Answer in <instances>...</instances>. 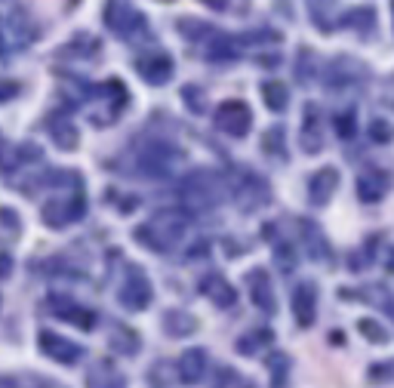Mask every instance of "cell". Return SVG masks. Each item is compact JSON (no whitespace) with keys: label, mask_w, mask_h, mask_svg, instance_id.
<instances>
[{"label":"cell","mask_w":394,"mask_h":388,"mask_svg":"<svg viewBox=\"0 0 394 388\" xmlns=\"http://www.w3.org/2000/svg\"><path fill=\"white\" fill-rule=\"evenodd\" d=\"M185 235H188V216L182 209H160L151 222H145L136 231V240L148 244L154 253H167L176 244H182Z\"/></svg>","instance_id":"cell-1"},{"label":"cell","mask_w":394,"mask_h":388,"mask_svg":"<svg viewBox=\"0 0 394 388\" xmlns=\"http://www.w3.org/2000/svg\"><path fill=\"white\" fill-rule=\"evenodd\" d=\"M213 123L222 130V133L244 139L246 133H250V127H253V111H250V105L246 102H241V99H228V102H222L219 108H216Z\"/></svg>","instance_id":"cell-2"},{"label":"cell","mask_w":394,"mask_h":388,"mask_svg":"<svg viewBox=\"0 0 394 388\" xmlns=\"http://www.w3.org/2000/svg\"><path fill=\"white\" fill-rule=\"evenodd\" d=\"M139 164H142V169L148 173V179H164V176H169L182 164V154H179V148H173V145L154 142L139 154Z\"/></svg>","instance_id":"cell-3"},{"label":"cell","mask_w":394,"mask_h":388,"mask_svg":"<svg viewBox=\"0 0 394 388\" xmlns=\"http://www.w3.org/2000/svg\"><path fill=\"white\" fill-rule=\"evenodd\" d=\"M118 299H120L123 308H129V312H145V308L151 305L154 290H151V281L145 277L142 268H133V271H129V277L123 281Z\"/></svg>","instance_id":"cell-4"},{"label":"cell","mask_w":394,"mask_h":388,"mask_svg":"<svg viewBox=\"0 0 394 388\" xmlns=\"http://www.w3.org/2000/svg\"><path fill=\"white\" fill-rule=\"evenodd\" d=\"M182 198L188 200L191 207H213L216 200L222 198V185L213 173H195L188 176L182 185Z\"/></svg>","instance_id":"cell-5"},{"label":"cell","mask_w":394,"mask_h":388,"mask_svg":"<svg viewBox=\"0 0 394 388\" xmlns=\"http://www.w3.org/2000/svg\"><path fill=\"white\" fill-rule=\"evenodd\" d=\"M83 209H87L83 207V198H56V200H46L41 216L50 228H65L74 219H80Z\"/></svg>","instance_id":"cell-6"},{"label":"cell","mask_w":394,"mask_h":388,"mask_svg":"<svg viewBox=\"0 0 394 388\" xmlns=\"http://www.w3.org/2000/svg\"><path fill=\"white\" fill-rule=\"evenodd\" d=\"M105 22H108V28H114L120 37H133L136 25H145V19L133 10V4H129V0H108Z\"/></svg>","instance_id":"cell-7"},{"label":"cell","mask_w":394,"mask_h":388,"mask_svg":"<svg viewBox=\"0 0 394 388\" xmlns=\"http://www.w3.org/2000/svg\"><path fill=\"white\" fill-rule=\"evenodd\" d=\"M136 71L142 74L148 83L160 87V83H167L169 77H173V59H169L164 50L142 53V56H136Z\"/></svg>","instance_id":"cell-8"},{"label":"cell","mask_w":394,"mask_h":388,"mask_svg":"<svg viewBox=\"0 0 394 388\" xmlns=\"http://www.w3.org/2000/svg\"><path fill=\"white\" fill-rule=\"evenodd\" d=\"M41 352L46 354V358H52L56 363H65V367H71V363H77L83 358L80 345H74L71 339L56 336V333H50V330L41 333Z\"/></svg>","instance_id":"cell-9"},{"label":"cell","mask_w":394,"mask_h":388,"mask_svg":"<svg viewBox=\"0 0 394 388\" xmlns=\"http://www.w3.org/2000/svg\"><path fill=\"white\" fill-rule=\"evenodd\" d=\"M246 286H250V296H253V302H256L259 312H265V314H277L274 286H272V277H268V271L253 268L250 275H246Z\"/></svg>","instance_id":"cell-10"},{"label":"cell","mask_w":394,"mask_h":388,"mask_svg":"<svg viewBox=\"0 0 394 388\" xmlns=\"http://www.w3.org/2000/svg\"><path fill=\"white\" fill-rule=\"evenodd\" d=\"M354 191H358V198L364 200V204H379L385 198V191H388V176L376 167H367L364 173H358Z\"/></svg>","instance_id":"cell-11"},{"label":"cell","mask_w":394,"mask_h":388,"mask_svg":"<svg viewBox=\"0 0 394 388\" xmlns=\"http://www.w3.org/2000/svg\"><path fill=\"white\" fill-rule=\"evenodd\" d=\"M336 188H339V169L336 167H321L318 173H311V179H308V198L318 207L327 204Z\"/></svg>","instance_id":"cell-12"},{"label":"cell","mask_w":394,"mask_h":388,"mask_svg":"<svg viewBox=\"0 0 394 388\" xmlns=\"http://www.w3.org/2000/svg\"><path fill=\"white\" fill-rule=\"evenodd\" d=\"M210 370V358H206L204 348H185V354L179 358V376L185 385H197L200 379Z\"/></svg>","instance_id":"cell-13"},{"label":"cell","mask_w":394,"mask_h":388,"mask_svg":"<svg viewBox=\"0 0 394 388\" xmlns=\"http://www.w3.org/2000/svg\"><path fill=\"white\" fill-rule=\"evenodd\" d=\"M318 293H314L311 284H302L296 286V293H293V317H296L299 327H311L314 324V314H318Z\"/></svg>","instance_id":"cell-14"},{"label":"cell","mask_w":394,"mask_h":388,"mask_svg":"<svg viewBox=\"0 0 394 388\" xmlns=\"http://www.w3.org/2000/svg\"><path fill=\"white\" fill-rule=\"evenodd\" d=\"M302 148L308 154H318L323 148V127H321V108L308 105L305 108V127H302Z\"/></svg>","instance_id":"cell-15"},{"label":"cell","mask_w":394,"mask_h":388,"mask_svg":"<svg viewBox=\"0 0 394 388\" xmlns=\"http://www.w3.org/2000/svg\"><path fill=\"white\" fill-rule=\"evenodd\" d=\"M367 74V68L360 65V62H354L349 56L336 59L333 65H330V87H342V83H360Z\"/></svg>","instance_id":"cell-16"},{"label":"cell","mask_w":394,"mask_h":388,"mask_svg":"<svg viewBox=\"0 0 394 388\" xmlns=\"http://www.w3.org/2000/svg\"><path fill=\"white\" fill-rule=\"evenodd\" d=\"M200 290L210 296L219 308H228V305H234V299H237V293H234V286H231L222 275H206L204 281H200Z\"/></svg>","instance_id":"cell-17"},{"label":"cell","mask_w":394,"mask_h":388,"mask_svg":"<svg viewBox=\"0 0 394 388\" xmlns=\"http://www.w3.org/2000/svg\"><path fill=\"white\" fill-rule=\"evenodd\" d=\"M52 312H56L62 321H68V324H74V327H80V330H92L96 327V314L90 312V308H80V305H74V302H52Z\"/></svg>","instance_id":"cell-18"},{"label":"cell","mask_w":394,"mask_h":388,"mask_svg":"<svg viewBox=\"0 0 394 388\" xmlns=\"http://www.w3.org/2000/svg\"><path fill=\"white\" fill-rule=\"evenodd\" d=\"M87 388H127V382L108 361H99L87 373Z\"/></svg>","instance_id":"cell-19"},{"label":"cell","mask_w":394,"mask_h":388,"mask_svg":"<svg viewBox=\"0 0 394 388\" xmlns=\"http://www.w3.org/2000/svg\"><path fill=\"white\" fill-rule=\"evenodd\" d=\"M197 330V321L191 314L179 312V308H173V312L164 314V333L173 339H182V336H191V333Z\"/></svg>","instance_id":"cell-20"},{"label":"cell","mask_w":394,"mask_h":388,"mask_svg":"<svg viewBox=\"0 0 394 388\" xmlns=\"http://www.w3.org/2000/svg\"><path fill=\"white\" fill-rule=\"evenodd\" d=\"M50 133H52V142H56L62 151H74L77 142H80V133H77V127H74V123H68V120H56V123L50 127Z\"/></svg>","instance_id":"cell-21"},{"label":"cell","mask_w":394,"mask_h":388,"mask_svg":"<svg viewBox=\"0 0 394 388\" xmlns=\"http://www.w3.org/2000/svg\"><path fill=\"white\" fill-rule=\"evenodd\" d=\"M262 99H265V105L272 111H283L290 102V90L283 87V81H265L262 83Z\"/></svg>","instance_id":"cell-22"},{"label":"cell","mask_w":394,"mask_h":388,"mask_svg":"<svg viewBox=\"0 0 394 388\" xmlns=\"http://www.w3.org/2000/svg\"><path fill=\"white\" fill-rule=\"evenodd\" d=\"M111 345L120 348L123 354H136L139 352V336L129 327H123V324H114L111 330Z\"/></svg>","instance_id":"cell-23"},{"label":"cell","mask_w":394,"mask_h":388,"mask_svg":"<svg viewBox=\"0 0 394 388\" xmlns=\"http://www.w3.org/2000/svg\"><path fill=\"white\" fill-rule=\"evenodd\" d=\"M358 333H360L364 339H370V342H376V345L388 342V330H385L382 324L370 321V317H364V321H358Z\"/></svg>","instance_id":"cell-24"},{"label":"cell","mask_w":394,"mask_h":388,"mask_svg":"<svg viewBox=\"0 0 394 388\" xmlns=\"http://www.w3.org/2000/svg\"><path fill=\"white\" fill-rule=\"evenodd\" d=\"M283 145H287V136H283V127H272L265 136H262V148L268 154H283Z\"/></svg>","instance_id":"cell-25"},{"label":"cell","mask_w":394,"mask_h":388,"mask_svg":"<svg viewBox=\"0 0 394 388\" xmlns=\"http://www.w3.org/2000/svg\"><path fill=\"white\" fill-rule=\"evenodd\" d=\"M287 358H283L281 352H274L272 358H268V370H272V385L274 388H281L283 385V379H287Z\"/></svg>","instance_id":"cell-26"},{"label":"cell","mask_w":394,"mask_h":388,"mask_svg":"<svg viewBox=\"0 0 394 388\" xmlns=\"http://www.w3.org/2000/svg\"><path fill=\"white\" fill-rule=\"evenodd\" d=\"M272 330H253L250 333V336H244L241 339V342H237V348H241V352L244 354H253V352H256V348H253V345H262V342H272Z\"/></svg>","instance_id":"cell-27"},{"label":"cell","mask_w":394,"mask_h":388,"mask_svg":"<svg viewBox=\"0 0 394 388\" xmlns=\"http://www.w3.org/2000/svg\"><path fill=\"white\" fill-rule=\"evenodd\" d=\"M336 123V133L342 136V139H351L354 136V127H358V118H354V111H342V114H336L333 118Z\"/></svg>","instance_id":"cell-28"},{"label":"cell","mask_w":394,"mask_h":388,"mask_svg":"<svg viewBox=\"0 0 394 388\" xmlns=\"http://www.w3.org/2000/svg\"><path fill=\"white\" fill-rule=\"evenodd\" d=\"M15 92H19V83H15V81H6V77H0V102H10Z\"/></svg>","instance_id":"cell-29"},{"label":"cell","mask_w":394,"mask_h":388,"mask_svg":"<svg viewBox=\"0 0 394 388\" xmlns=\"http://www.w3.org/2000/svg\"><path fill=\"white\" fill-rule=\"evenodd\" d=\"M13 275V256L0 250V277H10Z\"/></svg>","instance_id":"cell-30"},{"label":"cell","mask_w":394,"mask_h":388,"mask_svg":"<svg viewBox=\"0 0 394 388\" xmlns=\"http://www.w3.org/2000/svg\"><path fill=\"white\" fill-rule=\"evenodd\" d=\"M0 388H31L28 379H0Z\"/></svg>","instance_id":"cell-31"},{"label":"cell","mask_w":394,"mask_h":388,"mask_svg":"<svg viewBox=\"0 0 394 388\" xmlns=\"http://www.w3.org/2000/svg\"><path fill=\"white\" fill-rule=\"evenodd\" d=\"M204 4H206V6H213V10H225L228 0H204Z\"/></svg>","instance_id":"cell-32"},{"label":"cell","mask_w":394,"mask_h":388,"mask_svg":"<svg viewBox=\"0 0 394 388\" xmlns=\"http://www.w3.org/2000/svg\"><path fill=\"white\" fill-rule=\"evenodd\" d=\"M391 13H394V0H391Z\"/></svg>","instance_id":"cell-33"},{"label":"cell","mask_w":394,"mask_h":388,"mask_svg":"<svg viewBox=\"0 0 394 388\" xmlns=\"http://www.w3.org/2000/svg\"><path fill=\"white\" fill-rule=\"evenodd\" d=\"M244 388H256V385H244Z\"/></svg>","instance_id":"cell-34"}]
</instances>
